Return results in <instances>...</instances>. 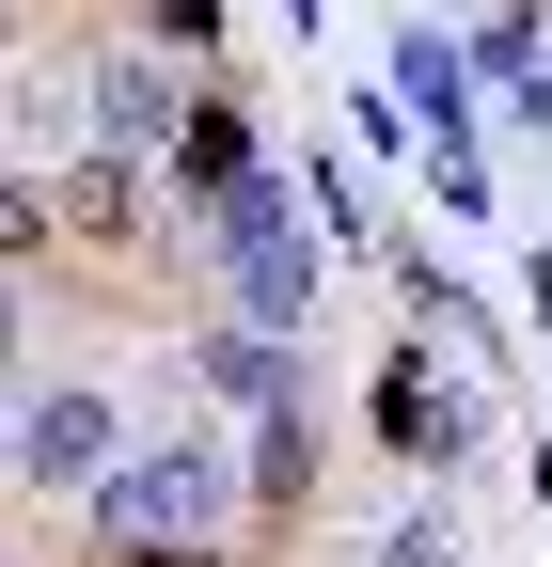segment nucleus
I'll use <instances>...</instances> for the list:
<instances>
[{
    "instance_id": "7ed1b4c3",
    "label": "nucleus",
    "mask_w": 552,
    "mask_h": 567,
    "mask_svg": "<svg viewBox=\"0 0 552 567\" xmlns=\"http://www.w3.org/2000/svg\"><path fill=\"white\" fill-rule=\"evenodd\" d=\"M17 457L32 488H95V457H111V394H48V410H17Z\"/></svg>"
},
{
    "instance_id": "9b49d317",
    "label": "nucleus",
    "mask_w": 552,
    "mask_h": 567,
    "mask_svg": "<svg viewBox=\"0 0 552 567\" xmlns=\"http://www.w3.org/2000/svg\"><path fill=\"white\" fill-rule=\"evenodd\" d=\"M159 32H174V48H205V32H222V0H159Z\"/></svg>"
},
{
    "instance_id": "6e6552de",
    "label": "nucleus",
    "mask_w": 552,
    "mask_h": 567,
    "mask_svg": "<svg viewBox=\"0 0 552 567\" xmlns=\"http://www.w3.org/2000/svg\"><path fill=\"white\" fill-rule=\"evenodd\" d=\"M174 158H190V174H174V189H190V205H222V189H237V174H253V126H237V111H222V95H190V111H174Z\"/></svg>"
},
{
    "instance_id": "ddd939ff",
    "label": "nucleus",
    "mask_w": 552,
    "mask_h": 567,
    "mask_svg": "<svg viewBox=\"0 0 552 567\" xmlns=\"http://www.w3.org/2000/svg\"><path fill=\"white\" fill-rule=\"evenodd\" d=\"M0 442H17V425H0Z\"/></svg>"
},
{
    "instance_id": "f03ea898",
    "label": "nucleus",
    "mask_w": 552,
    "mask_h": 567,
    "mask_svg": "<svg viewBox=\"0 0 552 567\" xmlns=\"http://www.w3.org/2000/svg\"><path fill=\"white\" fill-rule=\"evenodd\" d=\"M222 268H237V316L253 331H316V237H300V205L285 189H268V174H237L222 189Z\"/></svg>"
},
{
    "instance_id": "f257e3e1",
    "label": "nucleus",
    "mask_w": 552,
    "mask_h": 567,
    "mask_svg": "<svg viewBox=\"0 0 552 567\" xmlns=\"http://www.w3.org/2000/svg\"><path fill=\"white\" fill-rule=\"evenodd\" d=\"M237 473L205 442H143V457H95V536L111 551H159V536H222Z\"/></svg>"
},
{
    "instance_id": "20e7f679",
    "label": "nucleus",
    "mask_w": 552,
    "mask_h": 567,
    "mask_svg": "<svg viewBox=\"0 0 552 567\" xmlns=\"http://www.w3.org/2000/svg\"><path fill=\"white\" fill-rule=\"evenodd\" d=\"M379 442H395V457H427V473L473 442V425H458V394L427 379V347H395V363H379Z\"/></svg>"
},
{
    "instance_id": "f8f14e48",
    "label": "nucleus",
    "mask_w": 552,
    "mask_h": 567,
    "mask_svg": "<svg viewBox=\"0 0 552 567\" xmlns=\"http://www.w3.org/2000/svg\"><path fill=\"white\" fill-rule=\"evenodd\" d=\"M0 363H17V300H0Z\"/></svg>"
},
{
    "instance_id": "9d476101",
    "label": "nucleus",
    "mask_w": 552,
    "mask_h": 567,
    "mask_svg": "<svg viewBox=\"0 0 552 567\" xmlns=\"http://www.w3.org/2000/svg\"><path fill=\"white\" fill-rule=\"evenodd\" d=\"M17 252H48V189H17V174H0V268H17Z\"/></svg>"
},
{
    "instance_id": "39448f33",
    "label": "nucleus",
    "mask_w": 552,
    "mask_h": 567,
    "mask_svg": "<svg viewBox=\"0 0 552 567\" xmlns=\"http://www.w3.org/2000/svg\"><path fill=\"white\" fill-rule=\"evenodd\" d=\"M174 111H190V95H174L159 48H111V63H95V126L126 142V158H143V142H174Z\"/></svg>"
},
{
    "instance_id": "423d86ee",
    "label": "nucleus",
    "mask_w": 552,
    "mask_h": 567,
    "mask_svg": "<svg viewBox=\"0 0 552 567\" xmlns=\"http://www.w3.org/2000/svg\"><path fill=\"white\" fill-rule=\"evenodd\" d=\"M190 363H205V394H237V410H285V394H300V347H285V331H253V316H237V331H205Z\"/></svg>"
},
{
    "instance_id": "0eeeda50",
    "label": "nucleus",
    "mask_w": 552,
    "mask_h": 567,
    "mask_svg": "<svg viewBox=\"0 0 552 567\" xmlns=\"http://www.w3.org/2000/svg\"><path fill=\"white\" fill-rule=\"evenodd\" d=\"M48 221H80V237H126V221H143V158H126V142H95V158L48 189Z\"/></svg>"
},
{
    "instance_id": "1a4fd4ad",
    "label": "nucleus",
    "mask_w": 552,
    "mask_h": 567,
    "mask_svg": "<svg viewBox=\"0 0 552 567\" xmlns=\"http://www.w3.org/2000/svg\"><path fill=\"white\" fill-rule=\"evenodd\" d=\"M253 488H268V505H316V442H300V394L268 410V457H253Z\"/></svg>"
}]
</instances>
